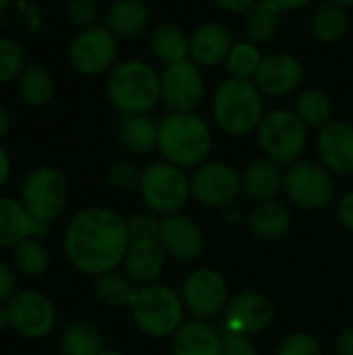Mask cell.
Returning a JSON list of instances; mask_svg holds the SVG:
<instances>
[{
  "label": "cell",
  "instance_id": "6da1fadb",
  "mask_svg": "<svg viewBox=\"0 0 353 355\" xmlns=\"http://www.w3.org/2000/svg\"><path fill=\"white\" fill-rule=\"evenodd\" d=\"M129 241L127 218L108 208H85L64 231V254L77 272L98 279L123 264Z\"/></svg>",
  "mask_w": 353,
  "mask_h": 355
},
{
  "label": "cell",
  "instance_id": "7a4b0ae2",
  "mask_svg": "<svg viewBox=\"0 0 353 355\" xmlns=\"http://www.w3.org/2000/svg\"><path fill=\"white\" fill-rule=\"evenodd\" d=\"M166 162L181 168L200 166L212 150L208 123L193 112H173L158 125V146Z\"/></svg>",
  "mask_w": 353,
  "mask_h": 355
},
{
  "label": "cell",
  "instance_id": "3957f363",
  "mask_svg": "<svg viewBox=\"0 0 353 355\" xmlns=\"http://www.w3.org/2000/svg\"><path fill=\"white\" fill-rule=\"evenodd\" d=\"M212 114L229 135H248L264 119V100L256 83L246 79H225L212 96Z\"/></svg>",
  "mask_w": 353,
  "mask_h": 355
},
{
  "label": "cell",
  "instance_id": "277c9868",
  "mask_svg": "<svg viewBox=\"0 0 353 355\" xmlns=\"http://www.w3.org/2000/svg\"><path fill=\"white\" fill-rule=\"evenodd\" d=\"M106 94L125 116L146 114L160 100V75L144 60H125L110 71Z\"/></svg>",
  "mask_w": 353,
  "mask_h": 355
},
{
  "label": "cell",
  "instance_id": "5b68a950",
  "mask_svg": "<svg viewBox=\"0 0 353 355\" xmlns=\"http://www.w3.org/2000/svg\"><path fill=\"white\" fill-rule=\"evenodd\" d=\"M131 316L141 333L154 339L173 337L183 324L185 304L181 293L162 283L141 285L131 304Z\"/></svg>",
  "mask_w": 353,
  "mask_h": 355
},
{
  "label": "cell",
  "instance_id": "8992f818",
  "mask_svg": "<svg viewBox=\"0 0 353 355\" xmlns=\"http://www.w3.org/2000/svg\"><path fill=\"white\" fill-rule=\"evenodd\" d=\"M139 193L144 204L154 214H177L189 200V179L181 166L171 162H154L146 166L139 179Z\"/></svg>",
  "mask_w": 353,
  "mask_h": 355
},
{
  "label": "cell",
  "instance_id": "52a82bcc",
  "mask_svg": "<svg viewBox=\"0 0 353 355\" xmlns=\"http://www.w3.org/2000/svg\"><path fill=\"white\" fill-rule=\"evenodd\" d=\"M258 141L266 158L279 164H291L306 150L308 127L295 112L277 108L264 114L258 127Z\"/></svg>",
  "mask_w": 353,
  "mask_h": 355
},
{
  "label": "cell",
  "instance_id": "ba28073f",
  "mask_svg": "<svg viewBox=\"0 0 353 355\" xmlns=\"http://www.w3.org/2000/svg\"><path fill=\"white\" fill-rule=\"evenodd\" d=\"M69 202L67 177L54 166H40L31 171L21 187V204L31 218L52 223Z\"/></svg>",
  "mask_w": 353,
  "mask_h": 355
},
{
  "label": "cell",
  "instance_id": "9c48e42d",
  "mask_svg": "<svg viewBox=\"0 0 353 355\" xmlns=\"http://www.w3.org/2000/svg\"><path fill=\"white\" fill-rule=\"evenodd\" d=\"M117 52V35L108 31V27L92 25L87 29H81L73 37L69 46V62L77 73L85 77H96L110 69Z\"/></svg>",
  "mask_w": 353,
  "mask_h": 355
},
{
  "label": "cell",
  "instance_id": "30bf717a",
  "mask_svg": "<svg viewBox=\"0 0 353 355\" xmlns=\"http://www.w3.org/2000/svg\"><path fill=\"white\" fill-rule=\"evenodd\" d=\"M287 198L302 210H322L333 200V179L325 166L314 162H293L285 171Z\"/></svg>",
  "mask_w": 353,
  "mask_h": 355
},
{
  "label": "cell",
  "instance_id": "8fae6325",
  "mask_svg": "<svg viewBox=\"0 0 353 355\" xmlns=\"http://www.w3.org/2000/svg\"><path fill=\"white\" fill-rule=\"evenodd\" d=\"M191 196L206 208H229L243 191L241 175L225 162H206L189 179Z\"/></svg>",
  "mask_w": 353,
  "mask_h": 355
},
{
  "label": "cell",
  "instance_id": "7c38bea8",
  "mask_svg": "<svg viewBox=\"0 0 353 355\" xmlns=\"http://www.w3.org/2000/svg\"><path fill=\"white\" fill-rule=\"evenodd\" d=\"M181 297L185 310H189L196 320H208L218 316L229 306V287L221 272L212 268H198L189 272L183 281Z\"/></svg>",
  "mask_w": 353,
  "mask_h": 355
},
{
  "label": "cell",
  "instance_id": "4fadbf2b",
  "mask_svg": "<svg viewBox=\"0 0 353 355\" xmlns=\"http://www.w3.org/2000/svg\"><path fill=\"white\" fill-rule=\"evenodd\" d=\"M204 92L202 71L191 58L166 64L160 75V100L173 112H193L200 106Z\"/></svg>",
  "mask_w": 353,
  "mask_h": 355
},
{
  "label": "cell",
  "instance_id": "5bb4252c",
  "mask_svg": "<svg viewBox=\"0 0 353 355\" xmlns=\"http://www.w3.org/2000/svg\"><path fill=\"white\" fill-rule=\"evenodd\" d=\"M8 327L25 339H44L56 322L52 302L37 291H19L6 304Z\"/></svg>",
  "mask_w": 353,
  "mask_h": 355
},
{
  "label": "cell",
  "instance_id": "9a60e30c",
  "mask_svg": "<svg viewBox=\"0 0 353 355\" xmlns=\"http://www.w3.org/2000/svg\"><path fill=\"white\" fill-rule=\"evenodd\" d=\"M275 320V304L268 295L260 291H241L237 293L225 314V327L243 333V335H258L266 331Z\"/></svg>",
  "mask_w": 353,
  "mask_h": 355
},
{
  "label": "cell",
  "instance_id": "2e32d148",
  "mask_svg": "<svg viewBox=\"0 0 353 355\" xmlns=\"http://www.w3.org/2000/svg\"><path fill=\"white\" fill-rule=\"evenodd\" d=\"M158 241L166 256L179 262H193L204 252L202 229L185 214H169L160 220Z\"/></svg>",
  "mask_w": 353,
  "mask_h": 355
},
{
  "label": "cell",
  "instance_id": "e0dca14e",
  "mask_svg": "<svg viewBox=\"0 0 353 355\" xmlns=\"http://www.w3.org/2000/svg\"><path fill=\"white\" fill-rule=\"evenodd\" d=\"M258 89L268 96H287L295 92L304 81L302 62L287 52H275L262 58V64L254 77Z\"/></svg>",
  "mask_w": 353,
  "mask_h": 355
},
{
  "label": "cell",
  "instance_id": "ac0fdd59",
  "mask_svg": "<svg viewBox=\"0 0 353 355\" xmlns=\"http://www.w3.org/2000/svg\"><path fill=\"white\" fill-rule=\"evenodd\" d=\"M166 266V252L158 239H131L123 268L135 285H150L160 279Z\"/></svg>",
  "mask_w": 353,
  "mask_h": 355
},
{
  "label": "cell",
  "instance_id": "d6986e66",
  "mask_svg": "<svg viewBox=\"0 0 353 355\" xmlns=\"http://www.w3.org/2000/svg\"><path fill=\"white\" fill-rule=\"evenodd\" d=\"M318 156L322 164L337 173H353V127L347 123L331 121L318 133Z\"/></svg>",
  "mask_w": 353,
  "mask_h": 355
},
{
  "label": "cell",
  "instance_id": "ffe728a7",
  "mask_svg": "<svg viewBox=\"0 0 353 355\" xmlns=\"http://www.w3.org/2000/svg\"><path fill=\"white\" fill-rule=\"evenodd\" d=\"M231 31L221 23H204L189 37V58L198 67H216L233 48Z\"/></svg>",
  "mask_w": 353,
  "mask_h": 355
},
{
  "label": "cell",
  "instance_id": "44dd1931",
  "mask_svg": "<svg viewBox=\"0 0 353 355\" xmlns=\"http://www.w3.org/2000/svg\"><path fill=\"white\" fill-rule=\"evenodd\" d=\"M173 355H223L221 331L206 320H189L179 327L171 341Z\"/></svg>",
  "mask_w": 353,
  "mask_h": 355
},
{
  "label": "cell",
  "instance_id": "7402d4cb",
  "mask_svg": "<svg viewBox=\"0 0 353 355\" xmlns=\"http://www.w3.org/2000/svg\"><path fill=\"white\" fill-rule=\"evenodd\" d=\"M241 183H243V193L248 198L256 200L258 204L270 202L283 191L285 173L279 162L264 156V158L254 160L246 168V173L241 175Z\"/></svg>",
  "mask_w": 353,
  "mask_h": 355
},
{
  "label": "cell",
  "instance_id": "603a6c76",
  "mask_svg": "<svg viewBox=\"0 0 353 355\" xmlns=\"http://www.w3.org/2000/svg\"><path fill=\"white\" fill-rule=\"evenodd\" d=\"M106 27L117 37H137L148 31L152 10L144 0H114L106 10Z\"/></svg>",
  "mask_w": 353,
  "mask_h": 355
},
{
  "label": "cell",
  "instance_id": "cb8c5ba5",
  "mask_svg": "<svg viewBox=\"0 0 353 355\" xmlns=\"http://www.w3.org/2000/svg\"><path fill=\"white\" fill-rule=\"evenodd\" d=\"M250 231L260 239H281L291 229V214L281 202H260L250 218H248Z\"/></svg>",
  "mask_w": 353,
  "mask_h": 355
},
{
  "label": "cell",
  "instance_id": "d4e9b609",
  "mask_svg": "<svg viewBox=\"0 0 353 355\" xmlns=\"http://www.w3.org/2000/svg\"><path fill=\"white\" fill-rule=\"evenodd\" d=\"M31 223L33 218L21 200L0 196V248H15L31 237Z\"/></svg>",
  "mask_w": 353,
  "mask_h": 355
},
{
  "label": "cell",
  "instance_id": "484cf974",
  "mask_svg": "<svg viewBox=\"0 0 353 355\" xmlns=\"http://www.w3.org/2000/svg\"><path fill=\"white\" fill-rule=\"evenodd\" d=\"M281 15L283 10L275 6L268 0H258L243 17V31L248 42L260 46L273 42L281 27Z\"/></svg>",
  "mask_w": 353,
  "mask_h": 355
},
{
  "label": "cell",
  "instance_id": "4316f807",
  "mask_svg": "<svg viewBox=\"0 0 353 355\" xmlns=\"http://www.w3.org/2000/svg\"><path fill=\"white\" fill-rule=\"evenodd\" d=\"M121 144L131 154H148L158 146V123L146 114H129L119 131Z\"/></svg>",
  "mask_w": 353,
  "mask_h": 355
},
{
  "label": "cell",
  "instance_id": "83f0119b",
  "mask_svg": "<svg viewBox=\"0 0 353 355\" xmlns=\"http://www.w3.org/2000/svg\"><path fill=\"white\" fill-rule=\"evenodd\" d=\"M150 48L164 64H175L189 58V37L177 25H158L150 35Z\"/></svg>",
  "mask_w": 353,
  "mask_h": 355
},
{
  "label": "cell",
  "instance_id": "f1b7e54d",
  "mask_svg": "<svg viewBox=\"0 0 353 355\" xmlns=\"http://www.w3.org/2000/svg\"><path fill=\"white\" fill-rule=\"evenodd\" d=\"M17 92L29 106H44L54 96V79L42 64H27L17 77Z\"/></svg>",
  "mask_w": 353,
  "mask_h": 355
},
{
  "label": "cell",
  "instance_id": "f546056e",
  "mask_svg": "<svg viewBox=\"0 0 353 355\" xmlns=\"http://www.w3.org/2000/svg\"><path fill=\"white\" fill-rule=\"evenodd\" d=\"M137 289L139 287H135L131 277L127 272H119V270H110V272L98 277V281H96V295H98V300L106 308H112V310L131 308Z\"/></svg>",
  "mask_w": 353,
  "mask_h": 355
},
{
  "label": "cell",
  "instance_id": "4dcf8cb0",
  "mask_svg": "<svg viewBox=\"0 0 353 355\" xmlns=\"http://www.w3.org/2000/svg\"><path fill=\"white\" fill-rule=\"evenodd\" d=\"M12 268L25 279H40L50 264L48 248L37 237H27L12 248Z\"/></svg>",
  "mask_w": 353,
  "mask_h": 355
},
{
  "label": "cell",
  "instance_id": "1f68e13d",
  "mask_svg": "<svg viewBox=\"0 0 353 355\" xmlns=\"http://www.w3.org/2000/svg\"><path fill=\"white\" fill-rule=\"evenodd\" d=\"M312 31L314 37L322 44H335L350 31V15L345 6L327 2L316 8L312 17Z\"/></svg>",
  "mask_w": 353,
  "mask_h": 355
},
{
  "label": "cell",
  "instance_id": "d6a6232c",
  "mask_svg": "<svg viewBox=\"0 0 353 355\" xmlns=\"http://www.w3.org/2000/svg\"><path fill=\"white\" fill-rule=\"evenodd\" d=\"M60 349L64 355H100L104 352V341L94 324L79 320L62 331Z\"/></svg>",
  "mask_w": 353,
  "mask_h": 355
},
{
  "label": "cell",
  "instance_id": "836d02e7",
  "mask_svg": "<svg viewBox=\"0 0 353 355\" xmlns=\"http://www.w3.org/2000/svg\"><path fill=\"white\" fill-rule=\"evenodd\" d=\"M295 114L302 119V123L306 127L322 129L325 125L331 123L333 102H331L329 94H325L320 89H306L295 100Z\"/></svg>",
  "mask_w": 353,
  "mask_h": 355
},
{
  "label": "cell",
  "instance_id": "e575fe53",
  "mask_svg": "<svg viewBox=\"0 0 353 355\" xmlns=\"http://www.w3.org/2000/svg\"><path fill=\"white\" fill-rule=\"evenodd\" d=\"M262 54L256 48V44L252 42H239L231 48L229 56H227V69L231 73V77L235 79H246L252 81L262 64Z\"/></svg>",
  "mask_w": 353,
  "mask_h": 355
},
{
  "label": "cell",
  "instance_id": "d590c367",
  "mask_svg": "<svg viewBox=\"0 0 353 355\" xmlns=\"http://www.w3.org/2000/svg\"><path fill=\"white\" fill-rule=\"evenodd\" d=\"M23 71V50L17 42L0 37V85L12 81Z\"/></svg>",
  "mask_w": 353,
  "mask_h": 355
},
{
  "label": "cell",
  "instance_id": "8d00e7d4",
  "mask_svg": "<svg viewBox=\"0 0 353 355\" xmlns=\"http://www.w3.org/2000/svg\"><path fill=\"white\" fill-rule=\"evenodd\" d=\"M64 15L73 27L87 29L98 19V0H67Z\"/></svg>",
  "mask_w": 353,
  "mask_h": 355
},
{
  "label": "cell",
  "instance_id": "74e56055",
  "mask_svg": "<svg viewBox=\"0 0 353 355\" xmlns=\"http://www.w3.org/2000/svg\"><path fill=\"white\" fill-rule=\"evenodd\" d=\"M106 179H108V185L112 189L127 193V191H133L135 187H139L141 173L133 164H129V162H119V164H114L108 171Z\"/></svg>",
  "mask_w": 353,
  "mask_h": 355
},
{
  "label": "cell",
  "instance_id": "f35d334b",
  "mask_svg": "<svg viewBox=\"0 0 353 355\" xmlns=\"http://www.w3.org/2000/svg\"><path fill=\"white\" fill-rule=\"evenodd\" d=\"M275 355H322L318 341L308 333H293L289 335Z\"/></svg>",
  "mask_w": 353,
  "mask_h": 355
},
{
  "label": "cell",
  "instance_id": "ab89813d",
  "mask_svg": "<svg viewBox=\"0 0 353 355\" xmlns=\"http://www.w3.org/2000/svg\"><path fill=\"white\" fill-rule=\"evenodd\" d=\"M127 229L131 239H158L160 220L152 212H137L127 218Z\"/></svg>",
  "mask_w": 353,
  "mask_h": 355
},
{
  "label": "cell",
  "instance_id": "60d3db41",
  "mask_svg": "<svg viewBox=\"0 0 353 355\" xmlns=\"http://www.w3.org/2000/svg\"><path fill=\"white\" fill-rule=\"evenodd\" d=\"M221 341H223V355H258L256 345L252 343L250 335L235 333L227 327L221 329Z\"/></svg>",
  "mask_w": 353,
  "mask_h": 355
},
{
  "label": "cell",
  "instance_id": "b9f144b4",
  "mask_svg": "<svg viewBox=\"0 0 353 355\" xmlns=\"http://www.w3.org/2000/svg\"><path fill=\"white\" fill-rule=\"evenodd\" d=\"M15 287H17L15 268H10L6 262H0V306H6L15 297L17 293Z\"/></svg>",
  "mask_w": 353,
  "mask_h": 355
},
{
  "label": "cell",
  "instance_id": "7bdbcfd3",
  "mask_svg": "<svg viewBox=\"0 0 353 355\" xmlns=\"http://www.w3.org/2000/svg\"><path fill=\"white\" fill-rule=\"evenodd\" d=\"M339 220L345 229L353 231V191L343 196V200L339 202Z\"/></svg>",
  "mask_w": 353,
  "mask_h": 355
},
{
  "label": "cell",
  "instance_id": "ee69618b",
  "mask_svg": "<svg viewBox=\"0 0 353 355\" xmlns=\"http://www.w3.org/2000/svg\"><path fill=\"white\" fill-rule=\"evenodd\" d=\"M256 2L258 0H216V4L227 12H248Z\"/></svg>",
  "mask_w": 353,
  "mask_h": 355
},
{
  "label": "cell",
  "instance_id": "f6af8a7d",
  "mask_svg": "<svg viewBox=\"0 0 353 355\" xmlns=\"http://www.w3.org/2000/svg\"><path fill=\"white\" fill-rule=\"evenodd\" d=\"M335 349L337 355H353V329H345L343 333H339Z\"/></svg>",
  "mask_w": 353,
  "mask_h": 355
},
{
  "label": "cell",
  "instance_id": "bcb514c9",
  "mask_svg": "<svg viewBox=\"0 0 353 355\" xmlns=\"http://www.w3.org/2000/svg\"><path fill=\"white\" fill-rule=\"evenodd\" d=\"M8 177H10V156L0 146V187L8 181Z\"/></svg>",
  "mask_w": 353,
  "mask_h": 355
},
{
  "label": "cell",
  "instance_id": "7dc6e473",
  "mask_svg": "<svg viewBox=\"0 0 353 355\" xmlns=\"http://www.w3.org/2000/svg\"><path fill=\"white\" fill-rule=\"evenodd\" d=\"M268 2H273L275 6H279L285 12V10H298V8L310 4L312 0H268Z\"/></svg>",
  "mask_w": 353,
  "mask_h": 355
},
{
  "label": "cell",
  "instance_id": "c3c4849f",
  "mask_svg": "<svg viewBox=\"0 0 353 355\" xmlns=\"http://www.w3.org/2000/svg\"><path fill=\"white\" fill-rule=\"evenodd\" d=\"M8 127H10L8 114H6V110L0 106V139H4V137H6V133H8Z\"/></svg>",
  "mask_w": 353,
  "mask_h": 355
},
{
  "label": "cell",
  "instance_id": "681fc988",
  "mask_svg": "<svg viewBox=\"0 0 353 355\" xmlns=\"http://www.w3.org/2000/svg\"><path fill=\"white\" fill-rule=\"evenodd\" d=\"M6 327H8V312L6 306H0V333H4Z\"/></svg>",
  "mask_w": 353,
  "mask_h": 355
},
{
  "label": "cell",
  "instance_id": "f907efd6",
  "mask_svg": "<svg viewBox=\"0 0 353 355\" xmlns=\"http://www.w3.org/2000/svg\"><path fill=\"white\" fill-rule=\"evenodd\" d=\"M329 2H335V4H341V6H350V4H353V0H329Z\"/></svg>",
  "mask_w": 353,
  "mask_h": 355
},
{
  "label": "cell",
  "instance_id": "816d5d0a",
  "mask_svg": "<svg viewBox=\"0 0 353 355\" xmlns=\"http://www.w3.org/2000/svg\"><path fill=\"white\" fill-rule=\"evenodd\" d=\"M12 4V0H0V10H6Z\"/></svg>",
  "mask_w": 353,
  "mask_h": 355
},
{
  "label": "cell",
  "instance_id": "f5cc1de1",
  "mask_svg": "<svg viewBox=\"0 0 353 355\" xmlns=\"http://www.w3.org/2000/svg\"><path fill=\"white\" fill-rule=\"evenodd\" d=\"M100 355H125V354H119V352H102Z\"/></svg>",
  "mask_w": 353,
  "mask_h": 355
},
{
  "label": "cell",
  "instance_id": "db71d44e",
  "mask_svg": "<svg viewBox=\"0 0 353 355\" xmlns=\"http://www.w3.org/2000/svg\"><path fill=\"white\" fill-rule=\"evenodd\" d=\"M98 2H114V0H98Z\"/></svg>",
  "mask_w": 353,
  "mask_h": 355
},
{
  "label": "cell",
  "instance_id": "11a10c76",
  "mask_svg": "<svg viewBox=\"0 0 353 355\" xmlns=\"http://www.w3.org/2000/svg\"><path fill=\"white\" fill-rule=\"evenodd\" d=\"M50 355H64V354H62V352H60V354H50Z\"/></svg>",
  "mask_w": 353,
  "mask_h": 355
},
{
  "label": "cell",
  "instance_id": "9f6ffc18",
  "mask_svg": "<svg viewBox=\"0 0 353 355\" xmlns=\"http://www.w3.org/2000/svg\"><path fill=\"white\" fill-rule=\"evenodd\" d=\"M48 2H58V0H48Z\"/></svg>",
  "mask_w": 353,
  "mask_h": 355
}]
</instances>
